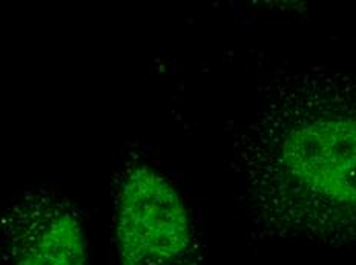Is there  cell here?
<instances>
[{
	"instance_id": "cell-1",
	"label": "cell",
	"mask_w": 356,
	"mask_h": 265,
	"mask_svg": "<svg viewBox=\"0 0 356 265\" xmlns=\"http://www.w3.org/2000/svg\"><path fill=\"white\" fill-rule=\"evenodd\" d=\"M304 105L266 128L261 178L284 203L263 227L273 237L344 244L356 239V109Z\"/></svg>"
},
{
	"instance_id": "cell-2",
	"label": "cell",
	"mask_w": 356,
	"mask_h": 265,
	"mask_svg": "<svg viewBox=\"0 0 356 265\" xmlns=\"http://www.w3.org/2000/svg\"><path fill=\"white\" fill-rule=\"evenodd\" d=\"M117 244L122 265H200L186 205L151 166L131 169L122 182Z\"/></svg>"
},
{
	"instance_id": "cell-3",
	"label": "cell",
	"mask_w": 356,
	"mask_h": 265,
	"mask_svg": "<svg viewBox=\"0 0 356 265\" xmlns=\"http://www.w3.org/2000/svg\"><path fill=\"white\" fill-rule=\"evenodd\" d=\"M85 233L76 216L49 207L22 229L14 265H86Z\"/></svg>"
}]
</instances>
